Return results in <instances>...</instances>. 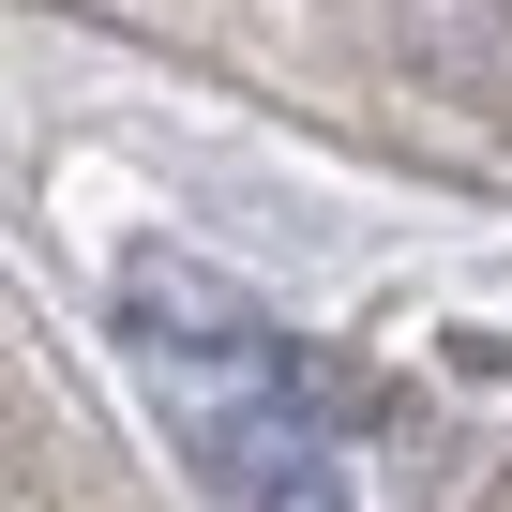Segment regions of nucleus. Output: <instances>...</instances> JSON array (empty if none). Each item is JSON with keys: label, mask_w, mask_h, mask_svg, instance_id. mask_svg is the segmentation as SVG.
<instances>
[{"label": "nucleus", "mask_w": 512, "mask_h": 512, "mask_svg": "<svg viewBox=\"0 0 512 512\" xmlns=\"http://www.w3.org/2000/svg\"><path fill=\"white\" fill-rule=\"evenodd\" d=\"M121 317H136L151 347H256V317H241L226 287H181V272H136V287H121Z\"/></svg>", "instance_id": "f03ea898"}, {"label": "nucleus", "mask_w": 512, "mask_h": 512, "mask_svg": "<svg viewBox=\"0 0 512 512\" xmlns=\"http://www.w3.org/2000/svg\"><path fill=\"white\" fill-rule=\"evenodd\" d=\"M196 467H211L241 512H347V482H332V452H317L302 407H211V422H196Z\"/></svg>", "instance_id": "f257e3e1"}]
</instances>
